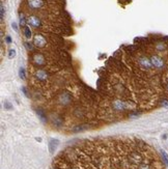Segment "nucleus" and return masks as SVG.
<instances>
[{
    "label": "nucleus",
    "instance_id": "6ab92c4d",
    "mask_svg": "<svg viewBox=\"0 0 168 169\" xmlns=\"http://www.w3.org/2000/svg\"><path fill=\"white\" fill-rule=\"evenodd\" d=\"M25 47L27 48V50H32L33 49V47H32V45L31 44H29V43H25Z\"/></svg>",
    "mask_w": 168,
    "mask_h": 169
},
{
    "label": "nucleus",
    "instance_id": "9b49d317",
    "mask_svg": "<svg viewBox=\"0 0 168 169\" xmlns=\"http://www.w3.org/2000/svg\"><path fill=\"white\" fill-rule=\"evenodd\" d=\"M161 155H162V158H163V161H164V164L166 166H168V155L165 150H161Z\"/></svg>",
    "mask_w": 168,
    "mask_h": 169
},
{
    "label": "nucleus",
    "instance_id": "9d476101",
    "mask_svg": "<svg viewBox=\"0 0 168 169\" xmlns=\"http://www.w3.org/2000/svg\"><path fill=\"white\" fill-rule=\"evenodd\" d=\"M113 107H114V109H116V110H122V109H124V105L122 101L116 100V101L113 102Z\"/></svg>",
    "mask_w": 168,
    "mask_h": 169
},
{
    "label": "nucleus",
    "instance_id": "4be33fe9",
    "mask_svg": "<svg viewBox=\"0 0 168 169\" xmlns=\"http://www.w3.org/2000/svg\"><path fill=\"white\" fill-rule=\"evenodd\" d=\"M162 105H163L164 107H168V101H167V100H163V102H162Z\"/></svg>",
    "mask_w": 168,
    "mask_h": 169
},
{
    "label": "nucleus",
    "instance_id": "5701e85b",
    "mask_svg": "<svg viewBox=\"0 0 168 169\" xmlns=\"http://www.w3.org/2000/svg\"><path fill=\"white\" fill-rule=\"evenodd\" d=\"M5 40H6V43H7V44H11V36H9V35H6V37H5Z\"/></svg>",
    "mask_w": 168,
    "mask_h": 169
},
{
    "label": "nucleus",
    "instance_id": "f257e3e1",
    "mask_svg": "<svg viewBox=\"0 0 168 169\" xmlns=\"http://www.w3.org/2000/svg\"><path fill=\"white\" fill-rule=\"evenodd\" d=\"M33 44L37 48H44L47 44V41L41 34H36L33 39Z\"/></svg>",
    "mask_w": 168,
    "mask_h": 169
},
{
    "label": "nucleus",
    "instance_id": "f3484780",
    "mask_svg": "<svg viewBox=\"0 0 168 169\" xmlns=\"http://www.w3.org/2000/svg\"><path fill=\"white\" fill-rule=\"evenodd\" d=\"M138 169H151V167H149V164H140L139 167H138Z\"/></svg>",
    "mask_w": 168,
    "mask_h": 169
},
{
    "label": "nucleus",
    "instance_id": "0eeeda50",
    "mask_svg": "<svg viewBox=\"0 0 168 169\" xmlns=\"http://www.w3.org/2000/svg\"><path fill=\"white\" fill-rule=\"evenodd\" d=\"M28 23L32 27H39L41 25V20H39L37 17H35V16H30V17L28 18Z\"/></svg>",
    "mask_w": 168,
    "mask_h": 169
},
{
    "label": "nucleus",
    "instance_id": "4468645a",
    "mask_svg": "<svg viewBox=\"0 0 168 169\" xmlns=\"http://www.w3.org/2000/svg\"><path fill=\"white\" fill-rule=\"evenodd\" d=\"M37 115H39V117L41 119V121H43V123H46V121H47L46 115H45V113L41 111V110H39V111H37Z\"/></svg>",
    "mask_w": 168,
    "mask_h": 169
},
{
    "label": "nucleus",
    "instance_id": "20e7f679",
    "mask_svg": "<svg viewBox=\"0 0 168 169\" xmlns=\"http://www.w3.org/2000/svg\"><path fill=\"white\" fill-rule=\"evenodd\" d=\"M141 161H142V158L138 153H132V154L130 155V162H131L132 164H140Z\"/></svg>",
    "mask_w": 168,
    "mask_h": 169
},
{
    "label": "nucleus",
    "instance_id": "dca6fc26",
    "mask_svg": "<svg viewBox=\"0 0 168 169\" xmlns=\"http://www.w3.org/2000/svg\"><path fill=\"white\" fill-rule=\"evenodd\" d=\"M16 56V50L15 49H11L9 51V58H14Z\"/></svg>",
    "mask_w": 168,
    "mask_h": 169
},
{
    "label": "nucleus",
    "instance_id": "412c9836",
    "mask_svg": "<svg viewBox=\"0 0 168 169\" xmlns=\"http://www.w3.org/2000/svg\"><path fill=\"white\" fill-rule=\"evenodd\" d=\"M157 49H158V50H164V49H165V47H164L162 44H158L157 45Z\"/></svg>",
    "mask_w": 168,
    "mask_h": 169
},
{
    "label": "nucleus",
    "instance_id": "7ed1b4c3",
    "mask_svg": "<svg viewBox=\"0 0 168 169\" xmlns=\"http://www.w3.org/2000/svg\"><path fill=\"white\" fill-rule=\"evenodd\" d=\"M139 64L144 68H151L152 66H153L151 59H149V58L145 57V56H142V57L139 58Z\"/></svg>",
    "mask_w": 168,
    "mask_h": 169
},
{
    "label": "nucleus",
    "instance_id": "ddd939ff",
    "mask_svg": "<svg viewBox=\"0 0 168 169\" xmlns=\"http://www.w3.org/2000/svg\"><path fill=\"white\" fill-rule=\"evenodd\" d=\"M24 34H25V37H26V39H30L31 37V30L29 27H27V26L24 27Z\"/></svg>",
    "mask_w": 168,
    "mask_h": 169
},
{
    "label": "nucleus",
    "instance_id": "f8f14e48",
    "mask_svg": "<svg viewBox=\"0 0 168 169\" xmlns=\"http://www.w3.org/2000/svg\"><path fill=\"white\" fill-rule=\"evenodd\" d=\"M19 77L22 80H24L25 78H26V75H25V68H22V66L19 68Z\"/></svg>",
    "mask_w": 168,
    "mask_h": 169
},
{
    "label": "nucleus",
    "instance_id": "a211bd4d",
    "mask_svg": "<svg viewBox=\"0 0 168 169\" xmlns=\"http://www.w3.org/2000/svg\"><path fill=\"white\" fill-rule=\"evenodd\" d=\"M0 9H1V21H3V19H4V14H5L4 6H3V4H1V6H0Z\"/></svg>",
    "mask_w": 168,
    "mask_h": 169
},
{
    "label": "nucleus",
    "instance_id": "39448f33",
    "mask_svg": "<svg viewBox=\"0 0 168 169\" xmlns=\"http://www.w3.org/2000/svg\"><path fill=\"white\" fill-rule=\"evenodd\" d=\"M33 62L37 66H43V64H45V57L43 56V54L36 53V54L33 55Z\"/></svg>",
    "mask_w": 168,
    "mask_h": 169
},
{
    "label": "nucleus",
    "instance_id": "393cba45",
    "mask_svg": "<svg viewBox=\"0 0 168 169\" xmlns=\"http://www.w3.org/2000/svg\"><path fill=\"white\" fill-rule=\"evenodd\" d=\"M167 90H168V85H167Z\"/></svg>",
    "mask_w": 168,
    "mask_h": 169
},
{
    "label": "nucleus",
    "instance_id": "423d86ee",
    "mask_svg": "<svg viewBox=\"0 0 168 169\" xmlns=\"http://www.w3.org/2000/svg\"><path fill=\"white\" fill-rule=\"evenodd\" d=\"M28 5L31 9H39L44 5L43 0H28Z\"/></svg>",
    "mask_w": 168,
    "mask_h": 169
},
{
    "label": "nucleus",
    "instance_id": "6e6552de",
    "mask_svg": "<svg viewBox=\"0 0 168 169\" xmlns=\"http://www.w3.org/2000/svg\"><path fill=\"white\" fill-rule=\"evenodd\" d=\"M35 77H36L39 80H41V81H46V80L48 79V74H47L45 71L39 70V71H36V73H35Z\"/></svg>",
    "mask_w": 168,
    "mask_h": 169
},
{
    "label": "nucleus",
    "instance_id": "aec40b11",
    "mask_svg": "<svg viewBox=\"0 0 168 169\" xmlns=\"http://www.w3.org/2000/svg\"><path fill=\"white\" fill-rule=\"evenodd\" d=\"M11 27H13V29L15 31H18V25L16 22H11Z\"/></svg>",
    "mask_w": 168,
    "mask_h": 169
},
{
    "label": "nucleus",
    "instance_id": "b1692460",
    "mask_svg": "<svg viewBox=\"0 0 168 169\" xmlns=\"http://www.w3.org/2000/svg\"><path fill=\"white\" fill-rule=\"evenodd\" d=\"M5 108H6V109H11V103H9V102H5Z\"/></svg>",
    "mask_w": 168,
    "mask_h": 169
},
{
    "label": "nucleus",
    "instance_id": "2eb2a0df",
    "mask_svg": "<svg viewBox=\"0 0 168 169\" xmlns=\"http://www.w3.org/2000/svg\"><path fill=\"white\" fill-rule=\"evenodd\" d=\"M25 23H26V20H25L24 15H23V14H20V25L25 27Z\"/></svg>",
    "mask_w": 168,
    "mask_h": 169
},
{
    "label": "nucleus",
    "instance_id": "f03ea898",
    "mask_svg": "<svg viewBox=\"0 0 168 169\" xmlns=\"http://www.w3.org/2000/svg\"><path fill=\"white\" fill-rule=\"evenodd\" d=\"M151 61H152V64L153 66L157 68H164V60L162 59L160 56H157V55H153L151 58Z\"/></svg>",
    "mask_w": 168,
    "mask_h": 169
},
{
    "label": "nucleus",
    "instance_id": "1a4fd4ad",
    "mask_svg": "<svg viewBox=\"0 0 168 169\" xmlns=\"http://www.w3.org/2000/svg\"><path fill=\"white\" fill-rule=\"evenodd\" d=\"M58 143H59V141L57 140V139H51V140L49 141V149H50L51 154H53V153L55 152V149H56Z\"/></svg>",
    "mask_w": 168,
    "mask_h": 169
}]
</instances>
